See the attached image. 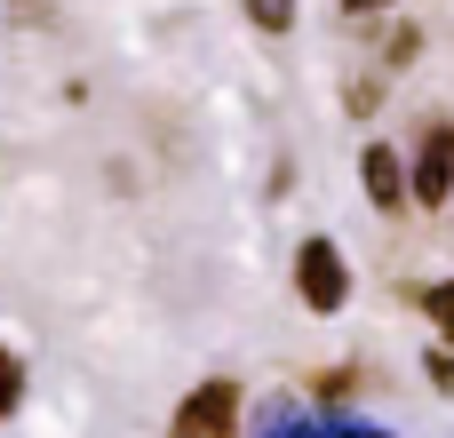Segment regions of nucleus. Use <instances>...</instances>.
Instances as JSON below:
<instances>
[{
	"label": "nucleus",
	"instance_id": "1",
	"mask_svg": "<svg viewBox=\"0 0 454 438\" xmlns=\"http://www.w3.org/2000/svg\"><path fill=\"white\" fill-rule=\"evenodd\" d=\"M168 438H239V383H200L176 407Z\"/></svg>",
	"mask_w": 454,
	"mask_h": 438
},
{
	"label": "nucleus",
	"instance_id": "2",
	"mask_svg": "<svg viewBox=\"0 0 454 438\" xmlns=\"http://www.w3.org/2000/svg\"><path fill=\"white\" fill-rule=\"evenodd\" d=\"M295 295H303L311 311H343L351 271H343V255H335L327 239H303V247H295Z\"/></svg>",
	"mask_w": 454,
	"mask_h": 438
},
{
	"label": "nucleus",
	"instance_id": "3",
	"mask_svg": "<svg viewBox=\"0 0 454 438\" xmlns=\"http://www.w3.org/2000/svg\"><path fill=\"white\" fill-rule=\"evenodd\" d=\"M415 199L423 207H447L454 199V120L423 128V152H415Z\"/></svg>",
	"mask_w": 454,
	"mask_h": 438
},
{
	"label": "nucleus",
	"instance_id": "4",
	"mask_svg": "<svg viewBox=\"0 0 454 438\" xmlns=\"http://www.w3.org/2000/svg\"><path fill=\"white\" fill-rule=\"evenodd\" d=\"M359 176H367V199H375V207H399V199H407V192H415V184H407V168H399V152H391V144H367V152H359Z\"/></svg>",
	"mask_w": 454,
	"mask_h": 438
},
{
	"label": "nucleus",
	"instance_id": "5",
	"mask_svg": "<svg viewBox=\"0 0 454 438\" xmlns=\"http://www.w3.org/2000/svg\"><path fill=\"white\" fill-rule=\"evenodd\" d=\"M423 311H431V327L454 343V279H439V287H423Z\"/></svg>",
	"mask_w": 454,
	"mask_h": 438
},
{
	"label": "nucleus",
	"instance_id": "6",
	"mask_svg": "<svg viewBox=\"0 0 454 438\" xmlns=\"http://www.w3.org/2000/svg\"><path fill=\"white\" fill-rule=\"evenodd\" d=\"M247 16H255V32H287L295 24V0H239Z\"/></svg>",
	"mask_w": 454,
	"mask_h": 438
},
{
	"label": "nucleus",
	"instance_id": "7",
	"mask_svg": "<svg viewBox=\"0 0 454 438\" xmlns=\"http://www.w3.org/2000/svg\"><path fill=\"white\" fill-rule=\"evenodd\" d=\"M16 399H24V367H16V359L0 351V423L16 415Z\"/></svg>",
	"mask_w": 454,
	"mask_h": 438
},
{
	"label": "nucleus",
	"instance_id": "8",
	"mask_svg": "<svg viewBox=\"0 0 454 438\" xmlns=\"http://www.w3.org/2000/svg\"><path fill=\"white\" fill-rule=\"evenodd\" d=\"M431 383H439V391H454V359H447V351H431Z\"/></svg>",
	"mask_w": 454,
	"mask_h": 438
},
{
	"label": "nucleus",
	"instance_id": "9",
	"mask_svg": "<svg viewBox=\"0 0 454 438\" xmlns=\"http://www.w3.org/2000/svg\"><path fill=\"white\" fill-rule=\"evenodd\" d=\"M375 8H391V0H343V16H375Z\"/></svg>",
	"mask_w": 454,
	"mask_h": 438
}]
</instances>
